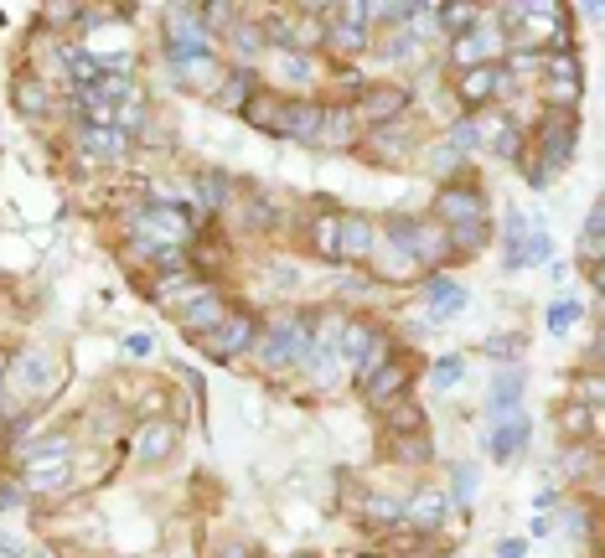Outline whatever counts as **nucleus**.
Segmentation results:
<instances>
[{"label": "nucleus", "instance_id": "393cba45", "mask_svg": "<svg viewBox=\"0 0 605 558\" xmlns=\"http://www.w3.org/2000/svg\"><path fill=\"white\" fill-rule=\"evenodd\" d=\"M68 73H73V78H78L83 88H94V83L104 78L99 57H94V52H83V47H78V52H68Z\"/></svg>", "mask_w": 605, "mask_h": 558}, {"label": "nucleus", "instance_id": "c85d7f7f", "mask_svg": "<svg viewBox=\"0 0 605 558\" xmlns=\"http://www.w3.org/2000/svg\"><path fill=\"white\" fill-rule=\"evenodd\" d=\"M574 321H580V305H574V300H554V305H549V331H554V336H564Z\"/></svg>", "mask_w": 605, "mask_h": 558}, {"label": "nucleus", "instance_id": "5701e85b", "mask_svg": "<svg viewBox=\"0 0 605 558\" xmlns=\"http://www.w3.org/2000/svg\"><path fill=\"white\" fill-rule=\"evenodd\" d=\"M362 517H368L373 527L404 522V502H393V496H362Z\"/></svg>", "mask_w": 605, "mask_h": 558}, {"label": "nucleus", "instance_id": "4468645a", "mask_svg": "<svg viewBox=\"0 0 605 558\" xmlns=\"http://www.w3.org/2000/svg\"><path fill=\"white\" fill-rule=\"evenodd\" d=\"M125 150L130 140L119 124H88L83 130V155H94V161H125Z\"/></svg>", "mask_w": 605, "mask_h": 558}, {"label": "nucleus", "instance_id": "72a5a7b5", "mask_svg": "<svg viewBox=\"0 0 605 558\" xmlns=\"http://www.w3.org/2000/svg\"><path fill=\"white\" fill-rule=\"evenodd\" d=\"M399 455L404 460H430V440L425 434H409V440H399Z\"/></svg>", "mask_w": 605, "mask_h": 558}, {"label": "nucleus", "instance_id": "20e7f679", "mask_svg": "<svg viewBox=\"0 0 605 558\" xmlns=\"http://www.w3.org/2000/svg\"><path fill=\"white\" fill-rule=\"evenodd\" d=\"M306 347H311L306 321L285 316L280 326H269V336H264V367H295L300 357H306Z\"/></svg>", "mask_w": 605, "mask_h": 558}, {"label": "nucleus", "instance_id": "423d86ee", "mask_svg": "<svg viewBox=\"0 0 605 558\" xmlns=\"http://www.w3.org/2000/svg\"><path fill=\"white\" fill-rule=\"evenodd\" d=\"M492 52H502V37H497V31L487 37V21H476L471 31H461V37L450 42V57H456L466 73H471V68H481V62H492Z\"/></svg>", "mask_w": 605, "mask_h": 558}, {"label": "nucleus", "instance_id": "c756f323", "mask_svg": "<svg viewBox=\"0 0 605 558\" xmlns=\"http://www.w3.org/2000/svg\"><path fill=\"white\" fill-rule=\"evenodd\" d=\"M388 424L399 429V434H425V419H419V409H414V403H399V409L388 414Z\"/></svg>", "mask_w": 605, "mask_h": 558}, {"label": "nucleus", "instance_id": "7ed1b4c3", "mask_svg": "<svg viewBox=\"0 0 605 558\" xmlns=\"http://www.w3.org/2000/svg\"><path fill=\"white\" fill-rule=\"evenodd\" d=\"M321 119H326V104H316V99H290V104H280L275 135L280 140H300V145H321Z\"/></svg>", "mask_w": 605, "mask_h": 558}, {"label": "nucleus", "instance_id": "6ab92c4d", "mask_svg": "<svg viewBox=\"0 0 605 558\" xmlns=\"http://www.w3.org/2000/svg\"><path fill=\"white\" fill-rule=\"evenodd\" d=\"M445 512H450V496H445V491H419L414 502L404 507V517H414L419 527H435V522H445Z\"/></svg>", "mask_w": 605, "mask_h": 558}, {"label": "nucleus", "instance_id": "2f4dec72", "mask_svg": "<svg viewBox=\"0 0 605 558\" xmlns=\"http://www.w3.org/2000/svg\"><path fill=\"white\" fill-rule=\"evenodd\" d=\"M202 197H207V207H223L228 202V176H202Z\"/></svg>", "mask_w": 605, "mask_h": 558}, {"label": "nucleus", "instance_id": "58836bf2", "mask_svg": "<svg viewBox=\"0 0 605 558\" xmlns=\"http://www.w3.org/2000/svg\"><path fill=\"white\" fill-rule=\"evenodd\" d=\"M523 548H528L523 538H507V543H502V558H523Z\"/></svg>", "mask_w": 605, "mask_h": 558}, {"label": "nucleus", "instance_id": "39448f33", "mask_svg": "<svg viewBox=\"0 0 605 558\" xmlns=\"http://www.w3.org/2000/svg\"><path fill=\"white\" fill-rule=\"evenodd\" d=\"M440 228H466V223H487V197L476 192V186H445L440 202Z\"/></svg>", "mask_w": 605, "mask_h": 558}, {"label": "nucleus", "instance_id": "f3484780", "mask_svg": "<svg viewBox=\"0 0 605 558\" xmlns=\"http://www.w3.org/2000/svg\"><path fill=\"white\" fill-rule=\"evenodd\" d=\"M68 471H73V465H68V455L32 460V465H26V486H32V491H57V486L68 481Z\"/></svg>", "mask_w": 605, "mask_h": 558}, {"label": "nucleus", "instance_id": "1a4fd4ad", "mask_svg": "<svg viewBox=\"0 0 605 558\" xmlns=\"http://www.w3.org/2000/svg\"><path fill=\"white\" fill-rule=\"evenodd\" d=\"M543 73H549V99H554V109H564V104H574L580 99V62L574 57H549L543 62Z\"/></svg>", "mask_w": 605, "mask_h": 558}, {"label": "nucleus", "instance_id": "412c9836", "mask_svg": "<svg viewBox=\"0 0 605 558\" xmlns=\"http://www.w3.org/2000/svg\"><path fill=\"white\" fill-rule=\"evenodd\" d=\"M321 140H326V145H352V140H357V114H352V109H326Z\"/></svg>", "mask_w": 605, "mask_h": 558}, {"label": "nucleus", "instance_id": "37998d69", "mask_svg": "<svg viewBox=\"0 0 605 558\" xmlns=\"http://www.w3.org/2000/svg\"><path fill=\"white\" fill-rule=\"evenodd\" d=\"M290 558H311V553H290Z\"/></svg>", "mask_w": 605, "mask_h": 558}, {"label": "nucleus", "instance_id": "2eb2a0df", "mask_svg": "<svg viewBox=\"0 0 605 558\" xmlns=\"http://www.w3.org/2000/svg\"><path fill=\"white\" fill-rule=\"evenodd\" d=\"M497 88H502V68H497V62H481V68L461 73V88H456V93H461L471 109H481V104L497 99Z\"/></svg>", "mask_w": 605, "mask_h": 558}, {"label": "nucleus", "instance_id": "f03ea898", "mask_svg": "<svg viewBox=\"0 0 605 558\" xmlns=\"http://www.w3.org/2000/svg\"><path fill=\"white\" fill-rule=\"evenodd\" d=\"M543 161L533 166V186H549V176L559 166H569V155H574V119L564 109H554L549 119H543Z\"/></svg>", "mask_w": 605, "mask_h": 558}, {"label": "nucleus", "instance_id": "aec40b11", "mask_svg": "<svg viewBox=\"0 0 605 558\" xmlns=\"http://www.w3.org/2000/svg\"><path fill=\"white\" fill-rule=\"evenodd\" d=\"M518 398H523V372L512 367V372H502V378L492 383L487 409H492V414H512V409H518Z\"/></svg>", "mask_w": 605, "mask_h": 558}, {"label": "nucleus", "instance_id": "bb28decb", "mask_svg": "<svg viewBox=\"0 0 605 558\" xmlns=\"http://www.w3.org/2000/svg\"><path fill=\"white\" fill-rule=\"evenodd\" d=\"M16 109H21V114H47V88L21 78V83H16Z\"/></svg>", "mask_w": 605, "mask_h": 558}, {"label": "nucleus", "instance_id": "7c9ffc66", "mask_svg": "<svg viewBox=\"0 0 605 558\" xmlns=\"http://www.w3.org/2000/svg\"><path fill=\"white\" fill-rule=\"evenodd\" d=\"M450 145H456V150L481 145V124H476V119H456V124H450Z\"/></svg>", "mask_w": 605, "mask_h": 558}, {"label": "nucleus", "instance_id": "a19ab883", "mask_svg": "<svg viewBox=\"0 0 605 558\" xmlns=\"http://www.w3.org/2000/svg\"><path fill=\"white\" fill-rule=\"evenodd\" d=\"M0 553H6V558H21V543H16V538H6V533H0Z\"/></svg>", "mask_w": 605, "mask_h": 558}, {"label": "nucleus", "instance_id": "f704fd0d", "mask_svg": "<svg viewBox=\"0 0 605 558\" xmlns=\"http://www.w3.org/2000/svg\"><path fill=\"white\" fill-rule=\"evenodd\" d=\"M471 491H476V471H471V465H456V496L466 502Z\"/></svg>", "mask_w": 605, "mask_h": 558}, {"label": "nucleus", "instance_id": "0eeeda50", "mask_svg": "<svg viewBox=\"0 0 605 558\" xmlns=\"http://www.w3.org/2000/svg\"><path fill=\"white\" fill-rule=\"evenodd\" d=\"M404 388H409V372H404V362H383L373 378H368V388H362V398L373 403V409H393V403L404 398Z\"/></svg>", "mask_w": 605, "mask_h": 558}, {"label": "nucleus", "instance_id": "a18cd8bd", "mask_svg": "<svg viewBox=\"0 0 605 558\" xmlns=\"http://www.w3.org/2000/svg\"><path fill=\"white\" fill-rule=\"evenodd\" d=\"M362 558H373V553H362Z\"/></svg>", "mask_w": 605, "mask_h": 558}, {"label": "nucleus", "instance_id": "ea45409f", "mask_svg": "<svg viewBox=\"0 0 605 558\" xmlns=\"http://www.w3.org/2000/svg\"><path fill=\"white\" fill-rule=\"evenodd\" d=\"M218 558H259V553H254V548H238V543H228Z\"/></svg>", "mask_w": 605, "mask_h": 558}, {"label": "nucleus", "instance_id": "dca6fc26", "mask_svg": "<svg viewBox=\"0 0 605 558\" xmlns=\"http://www.w3.org/2000/svg\"><path fill=\"white\" fill-rule=\"evenodd\" d=\"M461 310H466V290L456 285V279L435 274V279H430V316L445 321V316H461Z\"/></svg>", "mask_w": 605, "mask_h": 558}, {"label": "nucleus", "instance_id": "c9c22d12", "mask_svg": "<svg viewBox=\"0 0 605 558\" xmlns=\"http://www.w3.org/2000/svg\"><path fill=\"white\" fill-rule=\"evenodd\" d=\"M564 527H569V533H585V527H590L585 507H564Z\"/></svg>", "mask_w": 605, "mask_h": 558}, {"label": "nucleus", "instance_id": "a211bd4d", "mask_svg": "<svg viewBox=\"0 0 605 558\" xmlns=\"http://www.w3.org/2000/svg\"><path fill=\"white\" fill-rule=\"evenodd\" d=\"M176 450V424H145L140 429V460H166Z\"/></svg>", "mask_w": 605, "mask_h": 558}, {"label": "nucleus", "instance_id": "c03bdc74", "mask_svg": "<svg viewBox=\"0 0 605 558\" xmlns=\"http://www.w3.org/2000/svg\"><path fill=\"white\" fill-rule=\"evenodd\" d=\"M440 558H456V553H440Z\"/></svg>", "mask_w": 605, "mask_h": 558}, {"label": "nucleus", "instance_id": "79ce46f5", "mask_svg": "<svg viewBox=\"0 0 605 558\" xmlns=\"http://www.w3.org/2000/svg\"><path fill=\"white\" fill-rule=\"evenodd\" d=\"M6 362H11V357H6V352H0V388H6Z\"/></svg>", "mask_w": 605, "mask_h": 558}, {"label": "nucleus", "instance_id": "4c0bfd02", "mask_svg": "<svg viewBox=\"0 0 605 558\" xmlns=\"http://www.w3.org/2000/svg\"><path fill=\"white\" fill-rule=\"evenodd\" d=\"M125 352H130V357H150V336H130Z\"/></svg>", "mask_w": 605, "mask_h": 558}, {"label": "nucleus", "instance_id": "cd10ccee", "mask_svg": "<svg viewBox=\"0 0 605 558\" xmlns=\"http://www.w3.org/2000/svg\"><path fill=\"white\" fill-rule=\"evenodd\" d=\"M435 16H440V26H450V31L461 37V31H471V26H476V16H481V11H476V6H440Z\"/></svg>", "mask_w": 605, "mask_h": 558}, {"label": "nucleus", "instance_id": "6e6552de", "mask_svg": "<svg viewBox=\"0 0 605 558\" xmlns=\"http://www.w3.org/2000/svg\"><path fill=\"white\" fill-rule=\"evenodd\" d=\"M404 104H409L404 88H373L352 114H357V124H373V130H378V124H393V114H404Z\"/></svg>", "mask_w": 605, "mask_h": 558}, {"label": "nucleus", "instance_id": "e433bc0d", "mask_svg": "<svg viewBox=\"0 0 605 558\" xmlns=\"http://www.w3.org/2000/svg\"><path fill=\"white\" fill-rule=\"evenodd\" d=\"M487 352H497V357H512V352H518V341H512V336H492V341H487Z\"/></svg>", "mask_w": 605, "mask_h": 558}, {"label": "nucleus", "instance_id": "9d476101", "mask_svg": "<svg viewBox=\"0 0 605 558\" xmlns=\"http://www.w3.org/2000/svg\"><path fill=\"white\" fill-rule=\"evenodd\" d=\"M373 243H378V233L368 217H337V259H368Z\"/></svg>", "mask_w": 605, "mask_h": 558}, {"label": "nucleus", "instance_id": "b1692460", "mask_svg": "<svg viewBox=\"0 0 605 558\" xmlns=\"http://www.w3.org/2000/svg\"><path fill=\"white\" fill-rule=\"evenodd\" d=\"M244 119L259 124V130L275 135V119H280V99H269V93H254V99L244 104Z\"/></svg>", "mask_w": 605, "mask_h": 558}, {"label": "nucleus", "instance_id": "f257e3e1", "mask_svg": "<svg viewBox=\"0 0 605 558\" xmlns=\"http://www.w3.org/2000/svg\"><path fill=\"white\" fill-rule=\"evenodd\" d=\"M6 372H11V388L26 393V398H32V388L47 398L57 383H63V362H57V352H47V347H26L21 357L6 362Z\"/></svg>", "mask_w": 605, "mask_h": 558}, {"label": "nucleus", "instance_id": "f8f14e48", "mask_svg": "<svg viewBox=\"0 0 605 558\" xmlns=\"http://www.w3.org/2000/svg\"><path fill=\"white\" fill-rule=\"evenodd\" d=\"M223 316H228V310H223L218 290H197V295H187V305H181V326H187V331H213Z\"/></svg>", "mask_w": 605, "mask_h": 558}, {"label": "nucleus", "instance_id": "a878e982", "mask_svg": "<svg viewBox=\"0 0 605 558\" xmlns=\"http://www.w3.org/2000/svg\"><path fill=\"white\" fill-rule=\"evenodd\" d=\"M425 166H430L435 176H450V171H456V166H461V150H456V145H450V140H435V145L425 150Z\"/></svg>", "mask_w": 605, "mask_h": 558}, {"label": "nucleus", "instance_id": "473e14b6", "mask_svg": "<svg viewBox=\"0 0 605 558\" xmlns=\"http://www.w3.org/2000/svg\"><path fill=\"white\" fill-rule=\"evenodd\" d=\"M461 372H466V362H461V357L440 362V367H435V388H450V383H461Z\"/></svg>", "mask_w": 605, "mask_h": 558}, {"label": "nucleus", "instance_id": "4be33fe9", "mask_svg": "<svg viewBox=\"0 0 605 558\" xmlns=\"http://www.w3.org/2000/svg\"><path fill=\"white\" fill-rule=\"evenodd\" d=\"M254 93H259V83H254V73L244 68L238 78H228V83L218 88V104H223V109H244V104L254 99Z\"/></svg>", "mask_w": 605, "mask_h": 558}, {"label": "nucleus", "instance_id": "ddd939ff", "mask_svg": "<svg viewBox=\"0 0 605 558\" xmlns=\"http://www.w3.org/2000/svg\"><path fill=\"white\" fill-rule=\"evenodd\" d=\"M254 316H223L213 331H207V341H213V352L218 357H233V352H244L249 341H254Z\"/></svg>", "mask_w": 605, "mask_h": 558}, {"label": "nucleus", "instance_id": "9b49d317", "mask_svg": "<svg viewBox=\"0 0 605 558\" xmlns=\"http://www.w3.org/2000/svg\"><path fill=\"white\" fill-rule=\"evenodd\" d=\"M481 445H487L492 460H512V455H518V445H528V419L523 414H507L497 429L481 434Z\"/></svg>", "mask_w": 605, "mask_h": 558}]
</instances>
